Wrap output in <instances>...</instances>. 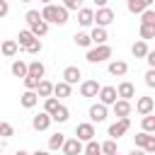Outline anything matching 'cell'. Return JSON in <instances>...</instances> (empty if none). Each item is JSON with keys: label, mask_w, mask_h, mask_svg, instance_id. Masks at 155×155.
Masks as SVG:
<instances>
[{"label": "cell", "mask_w": 155, "mask_h": 155, "mask_svg": "<svg viewBox=\"0 0 155 155\" xmlns=\"http://www.w3.org/2000/svg\"><path fill=\"white\" fill-rule=\"evenodd\" d=\"M68 12L70 10H65L63 5H44V10H41V17L48 22V24H58V27H63V24H68Z\"/></svg>", "instance_id": "1"}, {"label": "cell", "mask_w": 155, "mask_h": 155, "mask_svg": "<svg viewBox=\"0 0 155 155\" xmlns=\"http://www.w3.org/2000/svg\"><path fill=\"white\" fill-rule=\"evenodd\" d=\"M87 63H104L107 58H111V46L109 44H104V46H94V48H90L87 51Z\"/></svg>", "instance_id": "2"}, {"label": "cell", "mask_w": 155, "mask_h": 155, "mask_svg": "<svg viewBox=\"0 0 155 155\" xmlns=\"http://www.w3.org/2000/svg\"><path fill=\"white\" fill-rule=\"evenodd\" d=\"M94 136H97V131H94V124L92 121H82V124L75 126V138H80L82 143L94 140Z\"/></svg>", "instance_id": "3"}, {"label": "cell", "mask_w": 155, "mask_h": 155, "mask_svg": "<svg viewBox=\"0 0 155 155\" xmlns=\"http://www.w3.org/2000/svg\"><path fill=\"white\" fill-rule=\"evenodd\" d=\"M114 19H116L114 10H109V7H97V12H94V24H97V27H104V29H107Z\"/></svg>", "instance_id": "4"}, {"label": "cell", "mask_w": 155, "mask_h": 155, "mask_svg": "<svg viewBox=\"0 0 155 155\" xmlns=\"http://www.w3.org/2000/svg\"><path fill=\"white\" fill-rule=\"evenodd\" d=\"M99 92H102V85L97 80H82L80 82V94L82 97H99Z\"/></svg>", "instance_id": "5"}, {"label": "cell", "mask_w": 155, "mask_h": 155, "mask_svg": "<svg viewBox=\"0 0 155 155\" xmlns=\"http://www.w3.org/2000/svg\"><path fill=\"white\" fill-rule=\"evenodd\" d=\"M116 97H119V90H116V87H111V85H104V87H102V92H99V102H102V104H107V107H114V104L119 102Z\"/></svg>", "instance_id": "6"}, {"label": "cell", "mask_w": 155, "mask_h": 155, "mask_svg": "<svg viewBox=\"0 0 155 155\" xmlns=\"http://www.w3.org/2000/svg\"><path fill=\"white\" fill-rule=\"evenodd\" d=\"M128 128H131V119H128V116H126V119H119L116 124H111V126H109V138H114V140H116V138H121Z\"/></svg>", "instance_id": "7"}, {"label": "cell", "mask_w": 155, "mask_h": 155, "mask_svg": "<svg viewBox=\"0 0 155 155\" xmlns=\"http://www.w3.org/2000/svg\"><path fill=\"white\" fill-rule=\"evenodd\" d=\"M107 114H109V109H107V104H102V102H97V104L90 107V121H92V124H102V121L107 119Z\"/></svg>", "instance_id": "8"}, {"label": "cell", "mask_w": 155, "mask_h": 155, "mask_svg": "<svg viewBox=\"0 0 155 155\" xmlns=\"http://www.w3.org/2000/svg\"><path fill=\"white\" fill-rule=\"evenodd\" d=\"M85 153V143L80 138H68L63 145V155H82Z\"/></svg>", "instance_id": "9"}, {"label": "cell", "mask_w": 155, "mask_h": 155, "mask_svg": "<svg viewBox=\"0 0 155 155\" xmlns=\"http://www.w3.org/2000/svg\"><path fill=\"white\" fill-rule=\"evenodd\" d=\"M153 109H155V99H153V97H138V99H136V111H138L140 116L153 114Z\"/></svg>", "instance_id": "10"}, {"label": "cell", "mask_w": 155, "mask_h": 155, "mask_svg": "<svg viewBox=\"0 0 155 155\" xmlns=\"http://www.w3.org/2000/svg\"><path fill=\"white\" fill-rule=\"evenodd\" d=\"M51 121H53V116H51V114L39 111V114L31 119V128H34V131H46V128L51 126Z\"/></svg>", "instance_id": "11"}, {"label": "cell", "mask_w": 155, "mask_h": 155, "mask_svg": "<svg viewBox=\"0 0 155 155\" xmlns=\"http://www.w3.org/2000/svg\"><path fill=\"white\" fill-rule=\"evenodd\" d=\"M34 41H36V36L31 34V29H22V31L17 34V44H19V48H22V51H27Z\"/></svg>", "instance_id": "12"}, {"label": "cell", "mask_w": 155, "mask_h": 155, "mask_svg": "<svg viewBox=\"0 0 155 155\" xmlns=\"http://www.w3.org/2000/svg\"><path fill=\"white\" fill-rule=\"evenodd\" d=\"M80 78H82V70H80L78 65H68V68L63 70V80H65L68 85H75V82H80Z\"/></svg>", "instance_id": "13"}, {"label": "cell", "mask_w": 155, "mask_h": 155, "mask_svg": "<svg viewBox=\"0 0 155 155\" xmlns=\"http://www.w3.org/2000/svg\"><path fill=\"white\" fill-rule=\"evenodd\" d=\"M116 90H119V99H128V102H131V99L136 97V87H133V82H128V80H124Z\"/></svg>", "instance_id": "14"}, {"label": "cell", "mask_w": 155, "mask_h": 155, "mask_svg": "<svg viewBox=\"0 0 155 155\" xmlns=\"http://www.w3.org/2000/svg\"><path fill=\"white\" fill-rule=\"evenodd\" d=\"M19 102H22L24 109H31V107H36V102H39V92H36V90H27V92H22Z\"/></svg>", "instance_id": "15"}, {"label": "cell", "mask_w": 155, "mask_h": 155, "mask_svg": "<svg viewBox=\"0 0 155 155\" xmlns=\"http://www.w3.org/2000/svg\"><path fill=\"white\" fill-rule=\"evenodd\" d=\"M17 51H22V48H19V44H17L15 39H5V41H2V56H5V58L17 56Z\"/></svg>", "instance_id": "16"}, {"label": "cell", "mask_w": 155, "mask_h": 155, "mask_svg": "<svg viewBox=\"0 0 155 155\" xmlns=\"http://www.w3.org/2000/svg\"><path fill=\"white\" fill-rule=\"evenodd\" d=\"M109 73L116 75V78H124V75L128 73V63H126V61H111V63H109Z\"/></svg>", "instance_id": "17"}, {"label": "cell", "mask_w": 155, "mask_h": 155, "mask_svg": "<svg viewBox=\"0 0 155 155\" xmlns=\"http://www.w3.org/2000/svg\"><path fill=\"white\" fill-rule=\"evenodd\" d=\"M10 70H12L15 78H22V80H24V78L29 75V63H24V61H15Z\"/></svg>", "instance_id": "18"}, {"label": "cell", "mask_w": 155, "mask_h": 155, "mask_svg": "<svg viewBox=\"0 0 155 155\" xmlns=\"http://www.w3.org/2000/svg\"><path fill=\"white\" fill-rule=\"evenodd\" d=\"M114 114H116L119 119H126V116L131 114V102H128V99H119V102L114 104Z\"/></svg>", "instance_id": "19"}, {"label": "cell", "mask_w": 155, "mask_h": 155, "mask_svg": "<svg viewBox=\"0 0 155 155\" xmlns=\"http://www.w3.org/2000/svg\"><path fill=\"white\" fill-rule=\"evenodd\" d=\"M65 133H53L51 138H48V150L53 153V150H63V145H65Z\"/></svg>", "instance_id": "20"}, {"label": "cell", "mask_w": 155, "mask_h": 155, "mask_svg": "<svg viewBox=\"0 0 155 155\" xmlns=\"http://www.w3.org/2000/svg\"><path fill=\"white\" fill-rule=\"evenodd\" d=\"M78 22H80V27H90V24L94 22V12H92L90 7H82V10L78 12Z\"/></svg>", "instance_id": "21"}, {"label": "cell", "mask_w": 155, "mask_h": 155, "mask_svg": "<svg viewBox=\"0 0 155 155\" xmlns=\"http://www.w3.org/2000/svg\"><path fill=\"white\" fill-rule=\"evenodd\" d=\"M29 29H31V34L39 39V36H46V31H48V22L46 19H39V22H31L29 24Z\"/></svg>", "instance_id": "22"}, {"label": "cell", "mask_w": 155, "mask_h": 155, "mask_svg": "<svg viewBox=\"0 0 155 155\" xmlns=\"http://www.w3.org/2000/svg\"><path fill=\"white\" fill-rule=\"evenodd\" d=\"M107 39H109V34H107L104 27H94V29H92V41H94V46H104Z\"/></svg>", "instance_id": "23"}, {"label": "cell", "mask_w": 155, "mask_h": 155, "mask_svg": "<svg viewBox=\"0 0 155 155\" xmlns=\"http://www.w3.org/2000/svg\"><path fill=\"white\" fill-rule=\"evenodd\" d=\"M131 53L136 56V58H148V53H150V48H148V44L140 39V41H136L133 46H131Z\"/></svg>", "instance_id": "24"}, {"label": "cell", "mask_w": 155, "mask_h": 155, "mask_svg": "<svg viewBox=\"0 0 155 155\" xmlns=\"http://www.w3.org/2000/svg\"><path fill=\"white\" fill-rule=\"evenodd\" d=\"M73 85H68L65 80H61V82H56V90H53V97H58V99H65V97H70V90Z\"/></svg>", "instance_id": "25"}, {"label": "cell", "mask_w": 155, "mask_h": 155, "mask_svg": "<svg viewBox=\"0 0 155 155\" xmlns=\"http://www.w3.org/2000/svg\"><path fill=\"white\" fill-rule=\"evenodd\" d=\"M126 7H128V12H131V15H143V12L148 10L145 0H126Z\"/></svg>", "instance_id": "26"}, {"label": "cell", "mask_w": 155, "mask_h": 155, "mask_svg": "<svg viewBox=\"0 0 155 155\" xmlns=\"http://www.w3.org/2000/svg\"><path fill=\"white\" fill-rule=\"evenodd\" d=\"M73 39H75V44H78L80 48H90V46L94 44V41H92V34H87V31H78Z\"/></svg>", "instance_id": "27"}, {"label": "cell", "mask_w": 155, "mask_h": 155, "mask_svg": "<svg viewBox=\"0 0 155 155\" xmlns=\"http://www.w3.org/2000/svg\"><path fill=\"white\" fill-rule=\"evenodd\" d=\"M44 73H46V68H44L41 61H31V63H29V75H31V78L44 80Z\"/></svg>", "instance_id": "28"}, {"label": "cell", "mask_w": 155, "mask_h": 155, "mask_svg": "<svg viewBox=\"0 0 155 155\" xmlns=\"http://www.w3.org/2000/svg\"><path fill=\"white\" fill-rule=\"evenodd\" d=\"M53 90H56V85L53 82H48V80H41V85H39V97H44V99H48V97H53Z\"/></svg>", "instance_id": "29"}, {"label": "cell", "mask_w": 155, "mask_h": 155, "mask_svg": "<svg viewBox=\"0 0 155 155\" xmlns=\"http://www.w3.org/2000/svg\"><path fill=\"white\" fill-rule=\"evenodd\" d=\"M58 107H61V102H58V97H48V99H44V111L46 114H56L58 111Z\"/></svg>", "instance_id": "30"}, {"label": "cell", "mask_w": 155, "mask_h": 155, "mask_svg": "<svg viewBox=\"0 0 155 155\" xmlns=\"http://www.w3.org/2000/svg\"><path fill=\"white\" fill-rule=\"evenodd\" d=\"M68 119H70V109H68L65 104H61V107H58V111L53 114V121H58V124H65Z\"/></svg>", "instance_id": "31"}, {"label": "cell", "mask_w": 155, "mask_h": 155, "mask_svg": "<svg viewBox=\"0 0 155 155\" xmlns=\"http://www.w3.org/2000/svg\"><path fill=\"white\" fill-rule=\"evenodd\" d=\"M140 39L143 41L155 39V24H140Z\"/></svg>", "instance_id": "32"}, {"label": "cell", "mask_w": 155, "mask_h": 155, "mask_svg": "<svg viewBox=\"0 0 155 155\" xmlns=\"http://www.w3.org/2000/svg\"><path fill=\"white\" fill-rule=\"evenodd\" d=\"M140 126H143V131H145V133H155V116H153V114H148V116H143V121H140Z\"/></svg>", "instance_id": "33"}, {"label": "cell", "mask_w": 155, "mask_h": 155, "mask_svg": "<svg viewBox=\"0 0 155 155\" xmlns=\"http://www.w3.org/2000/svg\"><path fill=\"white\" fill-rule=\"evenodd\" d=\"M133 140H136V148H143V150H145V145H148V140H150V133L140 131V133L133 136Z\"/></svg>", "instance_id": "34"}, {"label": "cell", "mask_w": 155, "mask_h": 155, "mask_svg": "<svg viewBox=\"0 0 155 155\" xmlns=\"http://www.w3.org/2000/svg\"><path fill=\"white\" fill-rule=\"evenodd\" d=\"M102 153H104V150H102L99 143H94V140L85 143V155H102Z\"/></svg>", "instance_id": "35"}, {"label": "cell", "mask_w": 155, "mask_h": 155, "mask_svg": "<svg viewBox=\"0 0 155 155\" xmlns=\"http://www.w3.org/2000/svg\"><path fill=\"white\" fill-rule=\"evenodd\" d=\"M102 150H104V155H116V140H114V138L104 140V143H102Z\"/></svg>", "instance_id": "36"}, {"label": "cell", "mask_w": 155, "mask_h": 155, "mask_svg": "<svg viewBox=\"0 0 155 155\" xmlns=\"http://www.w3.org/2000/svg\"><path fill=\"white\" fill-rule=\"evenodd\" d=\"M39 19H44L39 10H27V15H24V22H27V24H31V22H39Z\"/></svg>", "instance_id": "37"}, {"label": "cell", "mask_w": 155, "mask_h": 155, "mask_svg": "<svg viewBox=\"0 0 155 155\" xmlns=\"http://www.w3.org/2000/svg\"><path fill=\"white\" fill-rule=\"evenodd\" d=\"M140 24H155V10H145L143 15H140Z\"/></svg>", "instance_id": "38"}, {"label": "cell", "mask_w": 155, "mask_h": 155, "mask_svg": "<svg viewBox=\"0 0 155 155\" xmlns=\"http://www.w3.org/2000/svg\"><path fill=\"white\" fill-rule=\"evenodd\" d=\"M39 85H41L39 78H31V75L24 78V87H27V90H39Z\"/></svg>", "instance_id": "39"}, {"label": "cell", "mask_w": 155, "mask_h": 155, "mask_svg": "<svg viewBox=\"0 0 155 155\" xmlns=\"http://www.w3.org/2000/svg\"><path fill=\"white\" fill-rule=\"evenodd\" d=\"M12 133H15V131H12V126H10L7 121H2V124H0V136H2L5 140H7V138H10Z\"/></svg>", "instance_id": "40"}, {"label": "cell", "mask_w": 155, "mask_h": 155, "mask_svg": "<svg viewBox=\"0 0 155 155\" xmlns=\"http://www.w3.org/2000/svg\"><path fill=\"white\" fill-rule=\"evenodd\" d=\"M80 5H82L80 0H63V7H65V10H78V12H80V10H82Z\"/></svg>", "instance_id": "41"}, {"label": "cell", "mask_w": 155, "mask_h": 155, "mask_svg": "<svg viewBox=\"0 0 155 155\" xmlns=\"http://www.w3.org/2000/svg\"><path fill=\"white\" fill-rule=\"evenodd\" d=\"M143 78H145V85L148 87H155V68H148V73Z\"/></svg>", "instance_id": "42"}, {"label": "cell", "mask_w": 155, "mask_h": 155, "mask_svg": "<svg viewBox=\"0 0 155 155\" xmlns=\"http://www.w3.org/2000/svg\"><path fill=\"white\" fill-rule=\"evenodd\" d=\"M41 48H44V44H41V39H36V41L27 48V53H34V56H36V53H41Z\"/></svg>", "instance_id": "43"}, {"label": "cell", "mask_w": 155, "mask_h": 155, "mask_svg": "<svg viewBox=\"0 0 155 155\" xmlns=\"http://www.w3.org/2000/svg\"><path fill=\"white\" fill-rule=\"evenodd\" d=\"M7 12H10V5H7V0H0V17H7Z\"/></svg>", "instance_id": "44"}, {"label": "cell", "mask_w": 155, "mask_h": 155, "mask_svg": "<svg viewBox=\"0 0 155 155\" xmlns=\"http://www.w3.org/2000/svg\"><path fill=\"white\" fill-rule=\"evenodd\" d=\"M145 153H148V155L155 153V136H150V140H148V145H145Z\"/></svg>", "instance_id": "45"}, {"label": "cell", "mask_w": 155, "mask_h": 155, "mask_svg": "<svg viewBox=\"0 0 155 155\" xmlns=\"http://www.w3.org/2000/svg\"><path fill=\"white\" fill-rule=\"evenodd\" d=\"M145 61H148V65H150V68H155V51H150Z\"/></svg>", "instance_id": "46"}, {"label": "cell", "mask_w": 155, "mask_h": 155, "mask_svg": "<svg viewBox=\"0 0 155 155\" xmlns=\"http://www.w3.org/2000/svg\"><path fill=\"white\" fill-rule=\"evenodd\" d=\"M128 155H148V153H145V150H143V148H136V150H131V153H128Z\"/></svg>", "instance_id": "47"}, {"label": "cell", "mask_w": 155, "mask_h": 155, "mask_svg": "<svg viewBox=\"0 0 155 155\" xmlns=\"http://www.w3.org/2000/svg\"><path fill=\"white\" fill-rule=\"evenodd\" d=\"M92 2H94L97 7H107V2H109V0H92Z\"/></svg>", "instance_id": "48"}, {"label": "cell", "mask_w": 155, "mask_h": 155, "mask_svg": "<svg viewBox=\"0 0 155 155\" xmlns=\"http://www.w3.org/2000/svg\"><path fill=\"white\" fill-rule=\"evenodd\" d=\"M31 155H51V150H36V153H31Z\"/></svg>", "instance_id": "49"}, {"label": "cell", "mask_w": 155, "mask_h": 155, "mask_svg": "<svg viewBox=\"0 0 155 155\" xmlns=\"http://www.w3.org/2000/svg\"><path fill=\"white\" fill-rule=\"evenodd\" d=\"M15 155H29V153H24V150H17V153H15Z\"/></svg>", "instance_id": "50"}, {"label": "cell", "mask_w": 155, "mask_h": 155, "mask_svg": "<svg viewBox=\"0 0 155 155\" xmlns=\"http://www.w3.org/2000/svg\"><path fill=\"white\" fill-rule=\"evenodd\" d=\"M153 2H155V0H145V5H148V7H150V5H153Z\"/></svg>", "instance_id": "51"}, {"label": "cell", "mask_w": 155, "mask_h": 155, "mask_svg": "<svg viewBox=\"0 0 155 155\" xmlns=\"http://www.w3.org/2000/svg\"><path fill=\"white\" fill-rule=\"evenodd\" d=\"M39 2H44V5H51V0H39Z\"/></svg>", "instance_id": "52"}, {"label": "cell", "mask_w": 155, "mask_h": 155, "mask_svg": "<svg viewBox=\"0 0 155 155\" xmlns=\"http://www.w3.org/2000/svg\"><path fill=\"white\" fill-rule=\"evenodd\" d=\"M19 2H31V0H19Z\"/></svg>", "instance_id": "53"}, {"label": "cell", "mask_w": 155, "mask_h": 155, "mask_svg": "<svg viewBox=\"0 0 155 155\" xmlns=\"http://www.w3.org/2000/svg\"><path fill=\"white\" fill-rule=\"evenodd\" d=\"M80 2H82V0H80Z\"/></svg>", "instance_id": "54"}, {"label": "cell", "mask_w": 155, "mask_h": 155, "mask_svg": "<svg viewBox=\"0 0 155 155\" xmlns=\"http://www.w3.org/2000/svg\"><path fill=\"white\" fill-rule=\"evenodd\" d=\"M116 155H119V153H116Z\"/></svg>", "instance_id": "55"}]
</instances>
